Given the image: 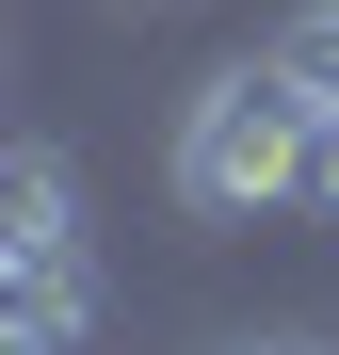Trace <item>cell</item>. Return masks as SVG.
Segmentation results:
<instances>
[{
  "label": "cell",
  "mask_w": 339,
  "mask_h": 355,
  "mask_svg": "<svg viewBox=\"0 0 339 355\" xmlns=\"http://www.w3.org/2000/svg\"><path fill=\"white\" fill-rule=\"evenodd\" d=\"M307 130H323V97L275 65H226V81H194V113H178V210L194 226H259V210H307Z\"/></svg>",
  "instance_id": "cell-1"
},
{
  "label": "cell",
  "mask_w": 339,
  "mask_h": 355,
  "mask_svg": "<svg viewBox=\"0 0 339 355\" xmlns=\"http://www.w3.org/2000/svg\"><path fill=\"white\" fill-rule=\"evenodd\" d=\"M97 339V259H17L0 275V355H81Z\"/></svg>",
  "instance_id": "cell-2"
},
{
  "label": "cell",
  "mask_w": 339,
  "mask_h": 355,
  "mask_svg": "<svg viewBox=\"0 0 339 355\" xmlns=\"http://www.w3.org/2000/svg\"><path fill=\"white\" fill-rule=\"evenodd\" d=\"M17 259H81V178H65V146H17L0 162V275Z\"/></svg>",
  "instance_id": "cell-3"
},
{
  "label": "cell",
  "mask_w": 339,
  "mask_h": 355,
  "mask_svg": "<svg viewBox=\"0 0 339 355\" xmlns=\"http://www.w3.org/2000/svg\"><path fill=\"white\" fill-rule=\"evenodd\" d=\"M275 65H291V81H307V97L339 113V0H307V17H291V33H275Z\"/></svg>",
  "instance_id": "cell-4"
},
{
  "label": "cell",
  "mask_w": 339,
  "mask_h": 355,
  "mask_svg": "<svg viewBox=\"0 0 339 355\" xmlns=\"http://www.w3.org/2000/svg\"><path fill=\"white\" fill-rule=\"evenodd\" d=\"M307 210H339V113L307 130Z\"/></svg>",
  "instance_id": "cell-5"
},
{
  "label": "cell",
  "mask_w": 339,
  "mask_h": 355,
  "mask_svg": "<svg viewBox=\"0 0 339 355\" xmlns=\"http://www.w3.org/2000/svg\"><path fill=\"white\" fill-rule=\"evenodd\" d=\"M243 355H323V339H243Z\"/></svg>",
  "instance_id": "cell-6"
},
{
  "label": "cell",
  "mask_w": 339,
  "mask_h": 355,
  "mask_svg": "<svg viewBox=\"0 0 339 355\" xmlns=\"http://www.w3.org/2000/svg\"><path fill=\"white\" fill-rule=\"evenodd\" d=\"M146 17H178V0H146Z\"/></svg>",
  "instance_id": "cell-7"
}]
</instances>
